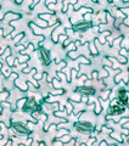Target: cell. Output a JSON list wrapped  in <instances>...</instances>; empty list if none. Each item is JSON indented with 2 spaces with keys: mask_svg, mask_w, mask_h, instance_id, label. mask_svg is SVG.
<instances>
[{
  "mask_svg": "<svg viewBox=\"0 0 129 146\" xmlns=\"http://www.w3.org/2000/svg\"><path fill=\"white\" fill-rule=\"evenodd\" d=\"M26 125L27 124H25V123H22V122H15L12 118H10V127L12 128V129L15 130L17 134L25 135L26 138H28V135L32 134V130L29 129L28 127H26Z\"/></svg>",
  "mask_w": 129,
  "mask_h": 146,
  "instance_id": "6da1fadb",
  "label": "cell"
},
{
  "mask_svg": "<svg viewBox=\"0 0 129 146\" xmlns=\"http://www.w3.org/2000/svg\"><path fill=\"white\" fill-rule=\"evenodd\" d=\"M74 129L78 130L82 134H93L95 130L94 124H91L90 122H84V121H78L76 123H73Z\"/></svg>",
  "mask_w": 129,
  "mask_h": 146,
  "instance_id": "7a4b0ae2",
  "label": "cell"
},
{
  "mask_svg": "<svg viewBox=\"0 0 129 146\" xmlns=\"http://www.w3.org/2000/svg\"><path fill=\"white\" fill-rule=\"evenodd\" d=\"M91 27H94V22L84 20V21L77 22V23H73L71 29L73 31V33H76V32H86L88 29H90Z\"/></svg>",
  "mask_w": 129,
  "mask_h": 146,
  "instance_id": "3957f363",
  "label": "cell"
},
{
  "mask_svg": "<svg viewBox=\"0 0 129 146\" xmlns=\"http://www.w3.org/2000/svg\"><path fill=\"white\" fill-rule=\"evenodd\" d=\"M38 54H39V60L41 61V63L45 66L50 65V62H51V57H50V51L48 48H44L39 45L38 46Z\"/></svg>",
  "mask_w": 129,
  "mask_h": 146,
  "instance_id": "277c9868",
  "label": "cell"
},
{
  "mask_svg": "<svg viewBox=\"0 0 129 146\" xmlns=\"http://www.w3.org/2000/svg\"><path fill=\"white\" fill-rule=\"evenodd\" d=\"M76 93H79L80 95H88V96H94L95 95V88L91 85H79L77 86V89L74 90Z\"/></svg>",
  "mask_w": 129,
  "mask_h": 146,
  "instance_id": "5b68a950",
  "label": "cell"
},
{
  "mask_svg": "<svg viewBox=\"0 0 129 146\" xmlns=\"http://www.w3.org/2000/svg\"><path fill=\"white\" fill-rule=\"evenodd\" d=\"M22 17L21 13H16V12H12V11H6V13H4V18L3 21L4 22H11V21H15V20H20Z\"/></svg>",
  "mask_w": 129,
  "mask_h": 146,
  "instance_id": "8992f818",
  "label": "cell"
},
{
  "mask_svg": "<svg viewBox=\"0 0 129 146\" xmlns=\"http://www.w3.org/2000/svg\"><path fill=\"white\" fill-rule=\"evenodd\" d=\"M13 84H15L21 91H27L28 90V82L27 80H22L20 78H17L16 80H13Z\"/></svg>",
  "mask_w": 129,
  "mask_h": 146,
  "instance_id": "52a82bcc",
  "label": "cell"
},
{
  "mask_svg": "<svg viewBox=\"0 0 129 146\" xmlns=\"http://www.w3.org/2000/svg\"><path fill=\"white\" fill-rule=\"evenodd\" d=\"M28 27L32 29V32H33V33H34L35 35H45V34L43 33V32H41V29H43V28H40L39 26H37L33 21L28 22Z\"/></svg>",
  "mask_w": 129,
  "mask_h": 146,
  "instance_id": "ba28073f",
  "label": "cell"
},
{
  "mask_svg": "<svg viewBox=\"0 0 129 146\" xmlns=\"http://www.w3.org/2000/svg\"><path fill=\"white\" fill-rule=\"evenodd\" d=\"M33 22H34V23H35L37 26H39L40 28H43V29L48 28V27L50 26V25H49V22H48L47 20H43V18H39V17L34 18V20H33Z\"/></svg>",
  "mask_w": 129,
  "mask_h": 146,
  "instance_id": "9c48e42d",
  "label": "cell"
},
{
  "mask_svg": "<svg viewBox=\"0 0 129 146\" xmlns=\"http://www.w3.org/2000/svg\"><path fill=\"white\" fill-rule=\"evenodd\" d=\"M111 94H112V89H102V93H101V95L99 96V99L106 101L107 99L111 98Z\"/></svg>",
  "mask_w": 129,
  "mask_h": 146,
  "instance_id": "30bf717a",
  "label": "cell"
},
{
  "mask_svg": "<svg viewBox=\"0 0 129 146\" xmlns=\"http://www.w3.org/2000/svg\"><path fill=\"white\" fill-rule=\"evenodd\" d=\"M88 46H89V51H90V54L93 55V56H98V55H99V50H98V48H96L95 43L93 44V43L88 42Z\"/></svg>",
  "mask_w": 129,
  "mask_h": 146,
  "instance_id": "8fae6325",
  "label": "cell"
},
{
  "mask_svg": "<svg viewBox=\"0 0 129 146\" xmlns=\"http://www.w3.org/2000/svg\"><path fill=\"white\" fill-rule=\"evenodd\" d=\"M12 68L10 67V66H3L1 67V73H3V76H4V78H9V77H10V74H11V71Z\"/></svg>",
  "mask_w": 129,
  "mask_h": 146,
  "instance_id": "7c38bea8",
  "label": "cell"
},
{
  "mask_svg": "<svg viewBox=\"0 0 129 146\" xmlns=\"http://www.w3.org/2000/svg\"><path fill=\"white\" fill-rule=\"evenodd\" d=\"M101 111H102V106H101V104L99 101V99L98 100H95V108H94V115L95 116H99Z\"/></svg>",
  "mask_w": 129,
  "mask_h": 146,
  "instance_id": "4fadbf2b",
  "label": "cell"
},
{
  "mask_svg": "<svg viewBox=\"0 0 129 146\" xmlns=\"http://www.w3.org/2000/svg\"><path fill=\"white\" fill-rule=\"evenodd\" d=\"M27 100H28V98H20L18 100H16V107L17 108H22L25 106V104L27 102Z\"/></svg>",
  "mask_w": 129,
  "mask_h": 146,
  "instance_id": "5bb4252c",
  "label": "cell"
},
{
  "mask_svg": "<svg viewBox=\"0 0 129 146\" xmlns=\"http://www.w3.org/2000/svg\"><path fill=\"white\" fill-rule=\"evenodd\" d=\"M25 35H26V33H25V32H20V33H18L16 36H13V38H12V40H13V42H15V44L17 45V44H20L21 39H23V38H25Z\"/></svg>",
  "mask_w": 129,
  "mask_h": 146,
  "instance_id": "9a60e30c",
  "label": "cell"
},
{
  "mask_svg": "<svg viewBox=\"0 0 129 146\" xmlns=\"http://www.w3.org/2000/svg\"><path fill=\"white\" fill-rule=\"evenodd\" d=\"M18 63H25L29 61V55H20V57H16Z\"/></svg>",
  "mask_w": 129,
  "mask_h": 146,
  "instance_id": "2e32d148",
  "label": "cell"
},
{
  "mask_svg": "<svg viewBox=\"0 0 129 146\" xmlns=\"http://www.w3.org/2000/svg\"><path fill=\"white\" fill-rule=\"evenodd\" d=\"M123 77H124V73H123V71H121V72H119L118 73V74L116 76V77H114V79H113V83L114 84H119V82H121L122 79H123Z\"/></svg>",
  "mask_w": 129,
  "mask_h": 146,
  "instance_id": "e0dca14e",
  "label": "cell"
},
{
  "mask_svg": "<svg viewBox=\"0 0 129 146\" xmlns=\"http://www.w3.org/2000/svg\"><path fill=\"white\" fill-rule=\"evenodd\" d=\"M5 61H6V65H7V66H10L11 68L15 67V58H13V57L11 56V55H10L9 57H6V58H5Z\"/></svg>",
  "mask_w": 129,
  "mask_h": 146,
  "instance_id": "ac0fdd59",
  "label": "cell"
},
{
  "mask_svg": "<svg viewBox=\"0 0 129 146\" xmlns=\"http://www.w3.org/2000/svg\"><path fill=\"white\" fill-rule=\"evenodd\" d=\"M70 100H72V101H74V102H82V95H78V93H76L72 98H70Z\"/></svg>",
  "mask_w": 129,
  "mask_h": 146,
  "instance_id": "d6986e66",
  "label": "cell"
},
{
  "mask_svg": "<svg viewBox=\"0 0 129 146\" xmlns=\"http://www.w3.org/2000/svg\"><path fill=\"white\" fill-rule=\"evenodd\" d=\"M40 115H41V112H39V111H34V112H32V113H31L32 118H33V119H34L35 122H38V121H39Z\"/></svg>",
  "mask_w": 129,
  "mask_h": 146,
  "instance_id": "ffe728a7",
  "label": "cell"
},
{
  "mask_svg": "<svg viewBox=\"0 0 129 146\" xmlns=\"http://www.w3.org/2000/svg\"><path fill=\"white\" fill-rule=\"evenodd\" d=\"M11 55V48L10 46H6L5 48V51H4V54H3V60H5L6 57H9Z\"/></svg>",
  "mask_w": 129,
  "mask_h": 146,
  "instance_id": "44dd1931",
  "label": "cell"
},
{
  "mask_svg": "<svg viewBox=\"0 0 129 146\" xmlns=\"http://www.w3.org/2000/svg\"><path fill=\"white\" fill-rule=\"evenodd\" d=\"M116 60H117V62H119V63H123V65H127V63H128V58H127L126 56H122V55H121V56H119V57H117Z\"/></svg>",
  "mask_w": 129,
  "mask_h": 146,
  "instance_id": "7402d4cb",
  "label": "cell"
},
{
  "mask_svg": "<svg viewBox=\"0 0 129 146\" xmlns=\"http://www.w3.org/2000/svg\"><path fill=\"white\" fill-rule=\"evenodd\" d=\"M119 124H121V127H123L124 124H127V123H129V116H127V117H123L122 119H119Z\"/></svg>",
  "mask_w": 129,
  "mask_h": 146,
  "instance_id": "603a6c76",
  "label": "cell"
},
{
  "mask_svg": "<svg viewBox=\"0 0 129 146\" xmlns=\"http://www.w3.org/2000/svg\"><path fill=\"white\" fill-rule=\"evenodd\" d=\"M66 66H67V62L64 61V60H63V61H59V66H57L59 70H57V71H61L62 68H63V67H66Z\"/></svg>",
  "mask_w": 129,
  "mask_h": 146,
  "instance_id": "cb8c5ba5",
  "label": "cell"
},
{
  "mask_svg": "<svg viewBox=\"0 0 129 146\" xmlns=\"http://www.w3.org/2000/svg\"><path fill=\"white\" fill-rule=\"evenodd\" d=\"M66 111H67V115H68V116L72 115V113H73V107H72V105H70V104L66 105Z\"/></svg>",
  "mask_w": 129,
  "mask_h": 146,
  "instance_id": "d4e9b609",
  "label": "cell"
},
{
  "mask_svg": "<svg viewBox=\"0 0 129 146\" xmlns=\"http://www.w3.org/2000/svg\"><path fill=\"white\" fill-rule=\"evenodd\" d=\"M77 73H78V68H72L71 70V79L77 78Z\"/></svg>",
  "mask_w": 129,
  "mask_h": 146,
  "instance_id": "484cf974",
  "label": "cell"
},
{
  "mask_svg": "<svg viewBox=\"0 0 129 146\" xmlns=\"http://www.w3.org/2000/svg\"><path fill=\"white\" fill-rule=\"evenodd\" d=\"M90 79H98V80H100L99 79V72L98 71H93V72H91V78Z\"/></svg>",
  "mask_w": 129,
  "mask_h": 146,
  "instance_id": "4316f807",
  "label": "cell"
},
{
  "mask_svg": "<svg viewBox=\"0 0 129 146\" xmlns=\"http://www.w3.org/2000/svg\"><path fill=\"white\" fill-rule=\"evenodd\" d=\"M18 78V74H17V73L16 72H11V74H10V77H9V79H10V80H16Z\"/></svg>",
  "mask_w": 129,
  "mask_h": 146,
  "instance_id": "83f0119b",
  "label": "cell"
},
{
  "mask_svg": "<svg viewBox=\"0 0 129 146\" xmlns=\"http://www.w3.org/2000/svg\"><path fill=\"white\" fill-rule=\"evenodd\" d=\"M32 70H33V68H32V67H28V66H26L25 68H22V73H25V74H27V73L32 72Z\"/></svg>",
  "mask_w": 129,
  "mask_h": 146,
  "instance_id": "f1b7e54d",
  "label": "cell"
},
{
  "mask_svg": "<svg viewBox=\"0 0 129 146\" xmlns=\"http://www.w3.org/2000/svg\"><path fill=\"white\" fill-rule=\"evenodd\" d=\"M23 50H26V46H25V45H18V44H17V51H18V52L23 51Z\"/></svg>",
  "mask_w": 129,
  "mask_h": 146,
  "instance_id": "f546056e",
  "label": "cell"
},
{
  "mask_svg": "<svg viewBox=\"0 0 129 146\" xmlns=\"http://www.w3.org/2000/svg\"><path fill=\"white\" fill-rule=\"evenodd\" d=\"M100 145H101V146H102V145H108V143H107L106 140H102V141L100 143Z\"/></svg>",
  "mask_w": 129,
  "mask_h": 146,
  "instance_id": "4dcf8cb0",
  "label": "cell"
},
{
  "mask_svg": "<svg viewBox=\"0 0 129 146\" xmlns=\"http://www.w3.org/2000/svg\"><path fill=\"white\" fill-rule=\"evenodd\" d=\"M4 18V15H3V10H0V21H3Z\"/></svg>",
  "mask_w": 129,
  "mask_h": 146,
  "instance_id": "1f68e13d",
  "label": "cell"
},
{
  "mask_svg": "<svg viewBox=\"0 0 129 146\" xmlns=\"http://www.w3.org/2000/svg\"><path fill=\"white\" fill-rule=\"evenodd\" d=\"M4 51H5V48H0V55H3Z\"/></svg>",
  "mask_w": 129,
  "mask_h": 146,
  "instance_id": "d6a6232c",
  "label": "cell"
},
{
  "mask_svg": "<svg viewBox=\"0 0 129 146\" xmlns=\"http://www.w3.org/2000/svg\"><path fill=\"white\" fill-rule=\"evenodd\" d=\"M4 90H6V89H5V86H4V85H3V86H0V93H3Z\"/></svg>",
  "mask_w": 129,
  "mask_h": 146,
  "instance_id": "836d02e7",
  "label": "cell"
},
{
  "mask_svg": "<svg viewBox=\"0 0 129 146\" xmlns=\"http://www.w3.org/2000/svg\"><path fill=\"white\" fill-rule=\"evenodd\" d=\"M6 144H7V145H11V144H12V140H9Z\"/></svg>",
  "mask_w": 129,
  "mask_h": 146,
  "instance_id": "e575fe53",
  "label": "cell"
},
{
  "mask_svg": "<svg viewBox=\"0 0 129 146\" xmlns=\"http://www.w3.org/2000/svg\"><path fill=\"white\" fill-rule=\"evenodd\" d=\"M56 1H63V3H64V1H66V0H56Z\"/></svg>",
  "mask_w": 129,
  "mask_h": 146,
  "instance_id": "d590c367",
  "label": "cell"
},
{
  "mask_svg": "<svg viewBox=\"0 0 129 146\" xmlns=\"http://www.w3.org/2000/svg\"><path fill=\"white\" fill-rule=\"evenodd\" d=\"M113 1V0H107V3H112Z\"/></svg>",
  "mask_w": 129,
  "mask_h": 146,
  "instance_id": "8d00e7d4",
  "label": "cell"
},
{
  "mask_svg": "<svg viewBox=\"0 0 129 146\" xmlns=\"http://www.w3.org/2000/svg\"><path fill=\"white\" fill-rule=\"evenodd\" d=\"M128 72H129V67H128Z\"/></svg>",
  "mask_w": 129,
  "mask_h": 146,
  "instance_id": "74e56055",
  "label": "cell"
},
{
  "mask_svg": "<svg viewBox=\"0 0 129 146\" xmlns=\"http://www.w3.org/2000/svg\"><path fill=\"white\" fill-rule=\"evenodd\" d=\"M0 3H1V0H0Z\"/></svg>",
  "mask_w": 129,
  "mask_h": 146,
  "instance_id": "f35d334b",
  "label": "cell"
}]
</instances>
